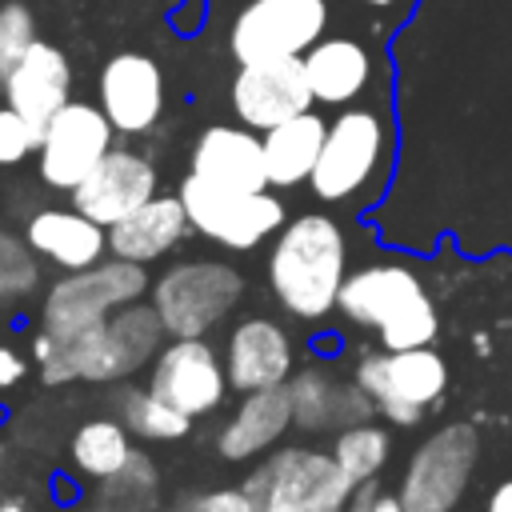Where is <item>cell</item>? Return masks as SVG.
<instances>
[{
    "label": "cell",
    "instance_id": "1",
    "mask_svg": "<svg viewBox=\"0 0 512 512\" xmlns=\"http://www.w3.org/2000/svg\"><path fill=\"white\" fill-rule=\"evenodd\" d=\"M164 320L152 304H124L96 328H84L76 336H40L32 340V360L40 364L44 384H68V380H124L140 372L156 352H160Z\"/></svg>",
    "mask_w": 512,
    "mask_h": 512
},
{
    "label": "cell",
    "instance_id": "2",
    "mask_svg": "<svg viewBox=\"0 0 512 512\" xmlns=\"http://www.w3.org/2000/svg\"><path fill=\"white\" fill-rule=\"evenodd\" d=\"M348 280L344 232L332 216L308 212L280 228L268 256V284L284 312L300 320H320L336 308Z\"/></svg>",
    "mask_w": 512,
    "mask_h": 512
},
{
    "label": "cell",
    "instance_id": "3",
    "mask_svg": "<svg viewBox=\"0 0 512 512\" xmlns=\"http://www.w3.org/2000/svg\"><path fill=\"white\" fill-rule=\"evenodd\" d=\"M336 308L380 336L384 348H428L440 332V312L424 292L420 276L404 264H364L348 272Z\"/></svg>",
    "mask_w": 512,
    "mask_h": 512
},
{
    "label": "cell",
    "instance_id": "4",
    "mask_svg": "<svg viewBox=\"0 0 512 512\" xmlns=\"http://www.w3.org/2000/svg\"><path fill=\"white\" fill-rule=\"evenodd\" d=\"M244 492L256 512H348L356 484L332 452L280 448L244 480Z\"/></svg>",
    "mask_w": 512,
    "mask_h": 512
},
{
    "label": "cell",
    "instance_id": "5",
    "mask_svg": "<svg viewBox=\"0 0 512 512\" xmlns=\"http://www.w3.org/2000/svg\"><path fill=\"white\" fill-rule=\"evenodd\" d=\"M240 296L244 276L224 260H184L152 284V308L176 340L208 336L240 304Z\"/></svg>",
    "mask_w": 512,
    "mask_h": 512
},
{
    "label": "cell",
    "instance_id": "6",
    "mask_svg": "<svg viewBox=\"0 0 512 512\" xmlns=\"http://www.w3.org/2000/svg\"><path fill=\"white\" fill-rule=\"evenodd\" d=\"M144 292H148V276H144V264H136V260L116 256V260L68 272L48 288L40 328L56 340L76 336V332L108 320L116 308L136 304Z\"/></svg>",
    "mask_w": 512,
    "mask_h": 512
},
{
    "label": "cell",
    "instance_id": "7",
    "mask_svg": "<svg viewBox=\"0 0 512 512\" xmlns=\"http://www.w3.org/2000/svg\"><path fill=\"white\" fill-rule=\"evenodd\" d=\"M356 384L376 400V412L388 424L412 428L424 420L432 404H440L448 388V364L432 344L400 352L384 348L356 364Z\"/></svg>",
    "mask_w": 512,
    "mask_h": 512
},
{
    "label": "cell",
    "instance_id": "8",
    "mask_svg": "<svg viewBox=\"0 0 512 512\" xmlns=\"http://www.w3.org/2000/svg\"><path fill=\"white\" fill-rule=\"evenodd\" d=\"M388 156V124L372 108H348L328 124L320 160L308 176L316 200L340 204L360 196Z\"/></svg>",
    "mask_w": 512,
    "mask_h": 512
},
{
    "label": "cell",
    "instance_id": "9",
    "mask_svg": "<svg viewBox=\"0 0 512 512\" xmlns=\"http://www.w3.org/2000/svg\"><path fill=\"white\" fill-rule=\"evenodd\" d=\"M180 200L200 236H208L220 248H236V252L256 248L260 240L276 236L288 224V212L276 196L224 188V184H212L192 172L180 184Z\"/></svg>",
    "mask_w": 512,
    "mask_h": 512
},
{
    "label": "cell",
    "instance_id": "10",
    "mask_svg": "<svg viewBox=\"0 0 512 512\" xmlns=\"http://www.w3.org/2000/svg\"><path fill=\"white\" fill-rule=\"evenodd\" d=\"M480 432L472 424H448L432 432L408 460L400 480L404 512H452L476 472Z\"/></svg>",
    "mask_w": 512,
    "mask_h": 512
},
{
    "label": "cell",
    "instance_id": "11",
    "mask_svg": "<svg viewBox=\"0 0 512 512\" xmlns=\"http://www.w3.org/2000/svg\"><path fill=\"white\" fill-rule=\"evenodd\" d=\"M328 28V0H248L228 32L240 64L304 56Z\"/></svg>",
    "mask_w": 512,
    "mask_h": 512
},
{
    "label": "cell",
    "instance_id": "12",
    "mask_svg": "<svg viewBox=\"0 0 512 512\" xmlns=\"http://www.w3.org/2000/svg\"><path fill=\"white\" fill-rule=\"evenodd\" d=\"M112 120L104 108L68 100L40 132V180L60 192H76L92 168L112 152Z\"/></svg>",
    "mask_w": 512,
    "mask_h": 512
},
{
    "label": "cell",
    "instance_id": "13",
    "mask_svg": "<svg viewBox=\"0 0 512 512\" xmlns=\"http://www.w3.org/2000/svg\"><path fill=\"white\" fill-rule=\"evenodd\" d=\"M316 104L304 56H276V60H256L240 64V76L232 80V108L244 128L268 132Z\"/></svg>",
    "mask_w": 512,
    "mask_h": 512
},
{
    "label": "cell",
    "instance_id": "14",
    "mask_svg": "<svg viewBox=\"0 0 512 512\" xmlns=\"http://www.w3.org/2000/svg\"><path fill=\"white\" fill-rule=\"evenodd\" d=\"M148 388L168 400L172 408L196 416H208L224 404V388H228V372L220 368L212 344H204V336L196 340H172L156 360H152V376Z\"/></svg>",
    "mask_w": 512,
    "mask_h": 512
},
{
    "label": "cell",
    "instance_id": "15",
    "mask_svg": "<svg viewBox=\"0 0 512 512\" xmlns=\"http://www.w3.org/2000/svg\"><path fill=\"white\" fill-rule=\"evenodd\" d=\"M152 196H156V168H152V160L132 152V148H112L92 168V176L72 192V208H80L96 224L112 228L116 220L132 216Z\"/></svg>",
    "mask_w": 512,
    "mask_h": 512
},
{
    "label": "cell",
    "instance_id": "16",
    "mask_svg": "<svg viewBox=\"0 0 512 512\" xmlns=\"http://www.w3.org/2000/svg\"><path fill=\"white\" fill-rule=\"evenodd\" d=\"M100 108L116 132L140 136L156 128L164 112V76L160 64L144 52H120L100 72Z\"/></svg>",
    "mask_w": 512,
    "mask_h": 512
},
{
    "label": "cell",
    "instance_id": "17",
    "mask_svg": "<svg viewBox=\"0 0 512 512\" xmlns=\"http://www.w3.org/2000/svg\"><path fill=\"white\" fill-rule=\"evenodd\" d=\"M224 372L228 388L236 392H260L292 380V340L288 332L268 316H248L232 328L224 348Z\"/></svg>",
    "mask_w": 512,
    "mask_h": 512
},
{
    "label": "cell",
    "instance_id": "18",
    "mask_svg": "<svg viewBox=\"0 0 512 512\" xmlns=\"http://www.w3.org/2000/svg\"><path fill=\"white\" fill-rule=\"evenodd\" d=\"M68 92H72V64L60 48L44 40H32L20 64L12 68V76L4 80L8 108H16L36 132H44L48 120L68 104Z\"/></svg>",
    "mask_w": 512,
    "mask_h": 512
},
{
    "label": "cell",
    "instance_id": "19",
    "mask_svg": "<svg viewBox=\"0 0 512 512\" xmlns=\"http://www.w3.org/2000/svg\"><path fill=\"white\" fill-rule=\"evenodd\" d=\"M192 176H204L224 188L240 192H264L268 188V164H264V136L252 128H228L212 124L196 148H192Z\"/></svg>",
    "mask_w": 512,
    "mask_h": 512
},
{
    "label": "cell",
    "instance_id": "20",
    "mask_svg": "<svg viewBox=\"0 0 512 512\" xmlns=\"http://www.w3.org/2000/svg\"><path fill=\"white\" fill-rule=\"evenodd\" d=\"M24 240L36 256L52 260L64 272H80L100 264V252L108 248V228L84 216L80 208H40L24 224Z\"/></svg>",
    "mask_w": 512,
    "mask_h": 512
},
{
    "label": "cell",
    "instance_id": "21",
    "mask_svg": "<svg viewBox=\"0 0 512 512\" xmlns=\"http://www.w3.org/2000/svg\"><path fill=\"white\" fill-rule=\"evenodd\" d=\"M188 228H192V220H188L180 196H152L132 216H124L108 228V248L120 260L148 264V260H160L164 252H172L188 236Z\"/></svg>",
    "mask_w": 512,
    "mask_h": 512
},
{
    "label": "cell",
    "instance_id": "22",
    "mask_svg": "<svg viewBox=\"0 0 512 512\" xmlns=\"http://www.w3.org/2000/svg\"><path fill=\"white\" fill-rule=\"evenodd\" d=\"M288 424H292V392H288V384L260 388V392H248L240 400L232 420L220 428L216 448H220L224 460L240 464V460H252L256 452L272 448L288 432Z\"/></svg>",
    "mask_w": 512,
    "mask_h": 512
},
{
    "label": "cell",
    "instance_id": "23",
    "mask_svg": "<svg viewBox=\"0 0 512 512\" xmlns=\"http://www.w3.org/2000/svg\"><path fill=\"white\" fill-rule=\"evenodd\" d=\"M304 72H308V84H312V96L328 108H340V104H352L368 80H372V56L360 40H348V36H328V40H316L308 52H304Z\"/></svg>",
    "mask_w": 512,
    "mask_h": 512
},
{
    "label": "cell",
    "instance_id": "24",
    "mask_svg": "<svg viewBox=\"0 0 512 512\" xmlns=\"http://www.w3.org/2000/svg\"><path fill=\"white\" fill-rule=\"evenodd\" d=\"M328 124L316 112H300L276 128L264 132V164H268V184L276 188H296L312 176L320 148H324Z\"/></svg>",
    "mask_w": 512,
    "mask_h": 512
},
{
    "label": "cell",
    "instance_id": "25",
    "mask_svg": "<svg viewBox=\"0 0 512 512\" xmlns=\"http://www.w3.org/2000/svg\"><path fill=\"white\" fill-rule=\"evenodd\" d=\"M128 456H132V444H128V424L120 416L88 420L72 436V464L88 480H108Z\"/></svg>",
    "mask_w": 512,
    "mask_h": 512
},
{
    "label": "cell",
    "instance_id": "26",
    "mask_svg": "<svg viewBox=\"0 0 512 512\" xmlns=\"http://www.w3.org/2000/svg\"><path fill=\"white\" fill-rule=\"evenodd\" d=\"M116 416L128 424V432H136L140 440H180L192 428V416L172 408L168 400H160L152 388H120L112 396Z\"/></svg>",
    "mask_w": 512,
    "mask_h": 512
},
{
    "label": "cell",
    "instance_id": "27",
    "mask_svg": "<svg viewBox=\"0 0 512 512\" xmlns=\"http://www.w3.org/2000/svg\"><path fill=\"white\" fill-rule=\"evenodd\" d=\"M332 456H336V464L352 476V484H368V480H376L380 468L388 464V456H392V436H388V428L364 420V424H352V428H340V432H336Z\"/></svg>",
    "mask_w": 512,
    "mask_h": 512
},
{
    "label": "cell",
    "instance_id": "28",
    "mask_svg": "<svg viewBox=\"0 0 512 512\" xmlns=\"http://www.w3.org/2000/svg\"><path fill=\"white\" fill-rule=\"evenodd\" d=\"M100 504L116 508V512H156L160 504V472L156 464L132 448V456L108 476L100 480Z\"/></svg>",
    "mask_w": 512,
    "mask_h": 512
},
{
    "label": "cell",
    "instance_id": "29",
    "mask_svg": "<svg viewBox=\"0 0 512 512\" xmlns=\"http://www.w3.org/2000/svg\"><path fill=\"white\" fill-rule=\"evenodd\" d=\"M288 392H292V424L316 432V428H332V416H336V392L340 384L324 372V368H304L288 380Z\"/></svg>",
    "mask_w": 512,
    "mask_h": 512
},
{
    "label": "cell",
    "instance_id": "30",
    "mask_svg": "<svg viewBox=\"0 0 512 512\" xmlns=\"http://www.w3.org/2000/svg\"><path fill=\"white\" fill-rule=\"evenodd\" d=\"M40 280V264H36V252L24 236L0 228V304H12V300H24Z\"/></svg>",
    "mask_w": 512,
    "mask_h": 512
},
{
    "label": "cell",
    "instance_id": "31",
    "mask_svg": "<svg viewBox=\"0 0 512 512\" xmlns=\"http://www.w3.org/2000/svg\"><path fill=\"white\" fill-rule=\"evenodd\" d=\"M36 40L32 32V16L24 4H4L0 8V88L12 76V68L20 64V56L28 52V44Z\"/></svg>",
    "mask_w": 512,
    "mask_h": 512
},
{
    "label": "cell",
    "instance_id": "32",
    "mask_svg": "<svg viewBox=\"0 0 512 512\" xmlns=\"http://www.w3.org/2000/svg\"><path fill=\"white\" fill-rule=\"evenodd\" d=\"M32 148H40V132L16 112V108H0V168L20 164Z\"/></svg>",
    "mask_w": 512,
    "mask_h": 512
},
{
    "label": "cell",
    "instance_id": "33",
    "mask_svg": "<svg viewBox=\"0 0 512 512\" xmlns=\"http://www.w3.org/2000/svg\"><path fill=\"white\" fill-rule=\"evenodd\" d=\"M172 512H256V504L244 488H212V492L184 496Z\"/></svg>",
    "mask_w": 512,
    "mask_h": 512
},
{
    "label": "cell",
    "instance_id": "34",
    "mask_svg": "<svg viewBox=\"0 0 512 512\" xmlns=\"http://www.w3.org/2000/svg\"><path fill=\"white\" fill-rule=\"evenodd\" d=\"M348 512H404V504H400V496L376 492V488H372V480H368V484H356Z\"/></svg>",
    "mask_w": 512,
    "mask_h": 512
},
{
    "label": "cell",
    "instance_id": "35",
    "mask_svg": "<svg viewBox=\"0 0 512 512\" xmlns=\"http://www.w3.org/2000/svg\"><path fill=\"white\" fill-rule=\"evenodd\" d=\"M24 372H28V360H24L12 344H0V388L20 384V380H24Z\"/></svg>",
    "mask_w": 512,
    "mask_h": 512
},
{
    "label": "cell",
    "instance_id": "36",
    "mask_svg": "<svg viewBox=\"0 0 512 512\" xmlns=\"http://www.w3.org/2000/svg\"><path fill=\"white\" fill-rule=\"evenodd\" d=\"M484 512H512V476H508V480H500V484L492 488V496H488Z\"/></svg>",
    "mask_w": 512,
    "mask_h": 512
},
{
    "label": "cell",
    "instance_id": "37",
    "mask_svg": "<svg viewBox=\"0 0 512 512\" xmlns=\"http://www.w3.org/2000/svg\"><path fill=\"white\" fill-rule=\"evenodd\" d=\"M364 8H372V12H408L416 0H360Z\"/></svg>",
    "mask_w": 512,
    "mask_h": 512
},
{
    "label": "cell",
    "instance_id": "38",
    "mask_svg": "<svg viewBox=\"0 0 512 512\" xmlns=\"http://www.w3.org/2000/svg\"><path fill=\"white\" fill-rule=\"evenodd\" d=\"M0 512H36V508H32L24 496H4V500H0Z\"/></svg>",
    "mask_w": 512,
    "mask_h": 512
},
{
    "label": "cell",
    "instance_id": "39",
    "mask_svg": "<svg viewBox=\"0 0 512 512\" xmlns=\"http://www.w3.org/2000/svg\"><path fill=\"white\" fill-rule=\"evenodd\" d=\"M80 512H116V508H108V504H88V508H80Z\"/></svg>",
    "mask_w": 512,
    "mask_h": 512
}]
</instances>
